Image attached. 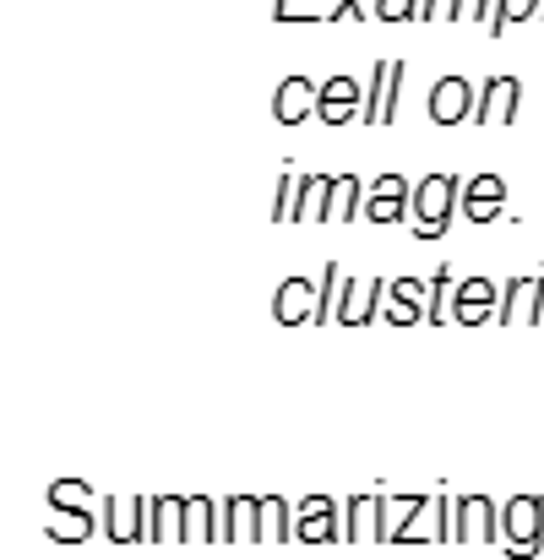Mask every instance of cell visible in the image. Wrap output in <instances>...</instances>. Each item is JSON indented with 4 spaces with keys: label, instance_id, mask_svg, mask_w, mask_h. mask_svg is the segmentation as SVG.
Listing matches in <instances>:
<instances>
[{
    "label": "cell",
    "instance_id": "cell-1",
    "mask_svg": "<svg viewBox=\"0 0 544 560\" xmlns=\"http://www.w3.org/2000/svg\"><path fill=\"white\" fill-rule=\"evenodd\" d=\"M452 207H463V180L458 175H425L414 186V201H408L414 234L419 240H441L447 223H452Z\"/></svg>",
    "mask_w": 544,
    "mask_h": 560
},
{
    "label": "cell",
    "instance_id": "cell-2",
    "mask_svg": "<svg viewBox=\"0 0 544 560\" xmlns=\"http://www.w3.org/2000/svg\"><path fill=\"white\" fill-rule=\"evenodd\" d=\"M49 506L60 512V523L44 528L55 545H82V539L99 534V523H104V517H93V490H88L82 479H55V485H49Z\"/></svg>",
    "mask_w": 544,
    "mask_h": 560
},
{
    "label": "cell",
    "instance_id": "cell-3",
    "mask_svg": "<svg viewBox=\"0 0 544 560\" xmlns=\"http://www.w3.org/2000/svg\"><path fill=\"white\" fill-rule=\"evenodd\" d=\"M501 545L507 560H540L544 550V495L523 490L501 506Z\"/></svg>",
    "mask_w": 544,
    "mask_h": 560
},
{
    "label": "cell",
    "instance_id": "cell-4",
    "mask_svg": "<svg viewBox=\"0 0 544 560\" xmlns=\"http://www.w3.org/2000/svg\"><path fill=\"white\" fill-rule=\"evenodd\" d=\"M148 506H153V495H131V501H104L99 506V517H104V539H115V545H142L148 539Z\"/></svg>",
    "mask_w": 544,
    "mask_h": 560
},
{
    "label": "cell",
    "instance_id": "cell-5",
    "mask_svg": "<svg viewBox=\"0 0 544 560\" xmlns=\"http://www.w3.org/2000/svg\"><path fill=\"white\" fill-rule=\"evenodd\" d=\"M234 539H267V523H262V495H229L218 501V545H234Z\"/></svg>",
    "mask_w": 544,
    "mask_h": 560
},
{
    "label": "cell",
    "instance_id": "cell-6",
    "mask_svg": "<svg viewBox=\"0 0 544 560\" xmlns=\"http://www.w3.org/2000/svg\"><path fill=\"white\" fill-rule=\"evenodd\" d=\"M294 539H300V545H333V539H344V528H338V501H333V495H305V501L294 506Z\"/></svg>",
    "mask_w": 544,
    "mask_h": 560
},
{
    "label": "cell",
    "instance_id": "cell-7",
    "mask_svg": "<svg viewBox=\"0 0 544 560\" xmlns=\"http://www.w3.org/2000/svg\"><path fill=\"white\" fill-rule=\"evenodd\" d=\"M458 539H479V545H501V506L490 495H458Z\"/></svg>",
    "mask_w": 544,
    "mask_h": 560
},
{
    "label": "cell",
    "instance_id": "cell-8",
    "mask_svg": "<svg viewBox=\"0 0 544 560\" xmlns=\"http://www.w3.org/2000/svg\"><path fill=\"white\" fill-rule=\"evenodd\" d=\"M344 539H386V495H375V490H364V495H349L344 501Z\"/></svg>",
    "mask_w": 544,
    "mask_h": 560
},
{
    "label": "cell",
    "instance_id": "cell-9",
    "mask_svg": "<svg viewBox=\"0 0 544 560\" xmlns=\"http://www.w3.org/2000/svg\"><path fill=\"white\" fill-rule=\"evenodd\" d=\"M316 294H322V283H311V278H283L278 283V294H273V316L283 322V327H305V322H316Z\"/></svg>",
    "mask_w": 544,
    "mask_h": 560
},
{
    "label": "cell",
    "instance_id": "cell-10",
    "mask_svg": "<svg viewBox=\"0 0 544 560\" xmlns=\"http://www.w3.org/2000/svg\"><path fill=\"white\" fill-rule=\"evenodd\" d=\"M408 201H414V186L403 175H381L375 186L364 190V218L370 223H403L408 218Z\"/></svg>",
    "mask_w": 544,
    "mask_h": 560
},
{
    "label": "cell",
    "instance_id": "cell-11",
    "mask_svg": "<svg viewBox=\"0 0 544 560\" xmlns=\"http://www.w3.org/2000/svg\"><path fill=\"white\" fill-rule=\"evenodd\" d=\"M496 283L490 278H468V283H458L452 289V322H463V327H479V322H496Z\"/></svg>",
    "mask_w": 544,
    "mask_h": 560
},
{
    "label": "cell",
    "instance_id": "cell-12",
    "mask_svg": "<svg viewBox=\"0 0 544 560\" xmlns=\"http://www.w3.org/2000/svg\"><path fill=\"white\" fill-rule=\"evenodd\" d=\"M397 88H403V66H375L370 98H364V109H360L364 126H392V115H397Z\"/></svg>",
    "mask_w": 544,
    "mask_h": 560
},
{
    "label": "cell",
    "instance_id": "cell-13",
    "mask_svg": "<svg viewBox=\"0 0 544 560\" xmlns=\"http://www.w3.org/2000/svg\"><path fill=\"white\" fill-rule=\"evenodd\" d=\"M392 289L381 283V278H349V294H344V311H338V322L344 327H370L375 316H381V300H386Z\"/></svg>",
    "mask_w": 544,
    "mask_h": 560
},
{
    "label": "cell",
    "instance_id": "cell-14",
    "mask_svg": "<svg viewBox=\"0 0 544 560\" xmlns=\"http://www.w3.org/2000/svg\"><path fill=\"white\" fill-rule=\"evenodd\" d=\"M468 98H474V93H468L463 77H441L436 93H430V120H436V126H463V120H474V104H468Z\"/></svg>",
    "mask_w": 544,
    "mask_h": 560
},
{
    "label": "cell",
    "instance_id": "cell-15",
    "mask_svg": "<svg viewBox=\"0 0 544 560\" xmlns=\"http://www.w3.org/2000/svg\"><path fill=\"white\" fill-rule=\"evenodd\" d=\"M518 98H523V88L512 77H496V82H485V98L474 104V120L479 126H507V120H518Z\"/></svg>",
    "mask_w": 544,
    "mask_h": 560
},
{
    "label": "cell",
    "instance_id": "cell-16",
    "mask_svg": "<svg viewBox=\"0 0 544 560\" xmlns=\"http://www.w3.org/2000/svg\"><path fill=\"white\" fill-rule=\"evenodd\" d=\"M534 294H540V272L507 278V289H501V300H496V322H501V327L529 322V316H534Z\"/></svg>",
    "mask_w": 544,
    "mask_h": 560
},
{
    "label": "cell",
    "instance_id": "cell-17",
    "mask_svg": "<svg viewBox=\"0 0 544 560\" xmlns=\"http://www.w3.org/2000/svg\"><path fill=\"white\" fill-rule=\"evenodd\" d=\"M501 201H507V180L501 175H474L468 190H463V218L468 223H490L501 212Z\"/></svg>",
    "mask_w": 544,
    "mask_h": 560
},
{
    "label": "cell",
    "instance_id": "cell-18",
    "mask_svg": "<svg viewBox=\"0 0 544 560\" xmlns=\"http://www.w3.org/2000/svg\"><path fill=\"white\" fill-rule=\"evenodd\" d=\"M364 104H360V88L349 82V77H333L322 93H316V115L327 120V126H344V120H355Z\"/></svg>",
    "mask_w": 544,
    "mask_h": 560
},
{
    "label": "cell",
    "instance_id": "cell-19",
    "mask_svg": "<svg viewBox=\"0 0 544 560\" xmlns=\"http://www.w3.org/2000/svg\"><path fill=\"white\" fill-rule=\"evenodd\" d=\"M148 539L153 545H181L185 539V495H153V506H148Z\"/></svg>",
    "mask_w": 544,
    "mask_h": 560
},
{
    "label": "cell",
    "instance_id": "cell-20",
    "mask_svg": "<svg viewBox=\"0 0 544 560\" xmlns=\"http://www.w3.org/2000/svg\"><path fill=\"white\" fill-rule=\"evenodd\" d=\"M316 93H322V88H311L305 77H289V82L278 88L273 115H278L283 126H300V120H311V115H316Z\"/></svg>",
    "mask_w": 544,
    "mask_h": 560
},
{
    "label": "cell",
    "instance_id": "cell-21",
    "mask_svg": "<svg viewBox=\"0 0 544 560\" xmlns=\"http://www.w3.org/2000/svg\"><path fill=\"white\" fill-rule=\"evenodd\" d=\"M425 300H430V289H425L419 278H397V283H392L386 322H392V327H414V322H425V311H419Z\"/></svg>",
    "mask_w": 544,
    "mask_h": 560
},
{
    "label": "cell",
    "instance_id": "cell-22",
    "mask_svg": "<svg viewBox=\"0 0 544 560\" xmlns=\"http://www.w3.org/2000/svg\"><path fill=\"white\" fill-rule=\"evenodd\" d=\"M218 545V501L212 495H185V539L181 545Z\"/></svg>",
    "mask_w": 544,
    "mask_h": 560
},
{
    "label": "cell",
    "instance_id": "cell-23",
    "mask_svg": "<svg viewBox=\"0 0 544 560\" xmlns=\"http://www.w3.org/2000/svg\"><path fill=\"white\" fill-rule=\"evenodd\" d=\"M364 190L355 175H338L333 180V207H327V223H349V218H364Z\"/></svg>",
    "mask_w": 544,
    "mask_h": 560
},
{
    "label": "cell",
    "instance_id": "cell-24",
    "mask_svg": "<svg viewBox=\"0 0 544 560\" xmlns=\"http://www.w3.org/2000/svg\"><path fill=\"white\" fill-rule=\"evenodd\" d=\"M327 207H333V175H305V196H300L294 223H327Z\"/></svg>",
    "mask_w": 544,
    "mask_h": 560
},
{
    "label": "cell",
    "instance_id": "cell-25",
    "mask_svg": "<svg viewBox=\"0 0 544 560\" xmlns=\"http://www.w3.org/2000/svg\"><path fill=\"white\" fill-rule=\"evenodd\" d=\"M344 294H349V278L338 272V261H327L322 267V294H316V322H338Z\"/></svg>",
    "mask_w": 544,
    "mask_h": 560
},
{
    "label": "cell",
    "instance_id": "cell-26",
    "mask_svg": "<svg viewBox=\"0 0 544 560\" xmlns=\"http://www.w3.org/2000/svg\"><path fill=\"white\" fill-rule=\"evenodd\" d=\"M262 523H267V539L273 545H289L294 539V506L283 495H262Z\"/></svg>",
    "mask_w": 544,
    "mask_h": 560
},
{
    "label": "cell",
    "instance_id": "cell-27",
    "mask_svg": "<svg viewBox=\"0 0 544 560\" xmlns=\"http://www.w3.org/2000/svg\"><path fill=\"white\" fill-rule=\"evenodd\" d=\"M300 196H305V175H294V164H283V175H278V201H273V223H294Z\"/></svg>",
    "mask_w": 544,
    "mask_h": 560
},
{
    "label": "cell",
    "instance_id": "cell-28",
    "mask_svg": "<svg viewBox=\"0 0 544 560\" xmlns=\"http://www.w3.org/2000/svg\"><path fill=\"white\" fill-rule=\"evenodd\" d=\"M452 267H436L430 272V300H425V322H452Z\"/></svg>",
    "mask_w": 544,
    "mask_h": 560
},
{
    "label": "cell",
    "instance_id": "cell-29",
    "mask_svg": "<svg viewBox=\"0 0 544 560\" xmlns=\"http://www.w3.org/2000/svg\"><path fill=\"white\" fill-rule=\"evenodd\" d=\"M425 539H436V495H430V501H425V506L392 534V545H425Z\"/></svg>",
    "mask_w": 544,
    "mask_h": 560
},
{
    "label": "cell",
    "instance_id": "cell-30",
    "mask_svg": "<svg viewBox=\"0 0 544 560\" xmlns=\"http://www.w3.org/2000/svg\"><path fill=\"white\" fill-rule=\"evenodd\" d=\"M425 501H430V495H419V490H408V495H386V545H392V534H397Z\"/></svg>",
    "mask_w": 544,
    "mask_h": 560
},
{
    "label": "cell",
    "instance_id": "cell-31",
    "mask_svg": "<svg viewBox=\"0 0 544 560\" xmlns=\"http://www.w3.org/2000/svg\"><path fill=\"white\" fill-rule=\"evenodd\" d=\"M534 0H507V11H496V27H507V16H529Z\"/></svg>",
    "mask_w": 544,
    "mask_h": 560
}]
</instances>
